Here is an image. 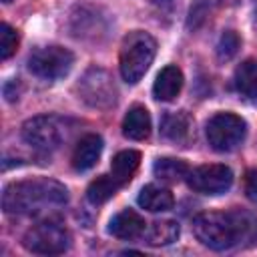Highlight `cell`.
<instances>
[{"label": "cell", "mask_w": 257, "mask_h": 257, "mask_svg": "<svg viewBox=\"0 0 257 257\" xmlns=\"http://www.w3.org/2000/svg\"><path fill=\"white\" fill-rule=\"evenodd\" d=\"M235 88L243 98L257 102V62L255 60H245L235 70Z\"/></svg>", "instance_id": "cell-16"}, {"label": "cell", "mask_w": 257, "mask_h": 257, "mask_svg": "<svg viewBox=\"0 0 257 257\" xmlns=\"http://www.w3.org/2000/svg\"><path fill=\"white\" fill-rule=\"evenodd\" d=\"M187 183L195 193L221 195L233 185V173L227 165H203L189 171Z\"/></svg>", "instance_id": "cell-9"}, {"label": "cell", "mask_w": 257, "mask_h": 257, "mask_svg": "<svg viewBox=\"0 0 257 257\" xmlns=\"http://www.w3.org/2000/svg\"><path fill=\"white\" fill-rule=\"evenodd\" d=\"M16 48H18V32L10 24L2 22L0 24V58L2 60L10 58L16 52Z\"/></svg>", "instance_id": "cell-23"}, {"label": "cell", "mask_w": 257, "mask_h": 257, "mask_svg": "<svg viewBox=\"0 0 257 257\" xmlns=\"http://www.w3.org/2000/svg\"><path fill=\"white\" fill-rule=\"evenodd\" d=\"M2 2H4V4H8V2H12V0H2Z\"/></svg>", "instance_id": "cell-25"}, {"label": "cell", "mask_w": 257, "mask_h": 257, "mask_svg": "<svg viewBox=\"0 0 257 257\" xmlns=\"http://www.w3.org/2000/svg\"><path fill=\"white\" fill-rule=\"evenodd\" d=\"M195 237L209 249L225 251L235 245H249L257 239V217L249 211H209L193 219Z\"/></svg>", "instance_id": "cell-1"}, {"label": "cell", "mask_w": 257, "mask_h": 257, "mask_svg": "<svg viewBox=\"0 0 257 257\" xmlns=\"http://www.w3.org/2000/svg\"><path fill=\"white\" fill-rule=\"evenodd\" d=\"M155 2H165V0H155Z\"/></svg>", "instance_id": "cell-26"}, {"label": "cell", "mask_w": 257, "mask_h": 257, "mask_svg": "<svg viewBox=\"0 0 257 257\" xmlns=\"http://www.w3.org/2000/svg\"><path fill=\"white\" fill-rule=\"evenodd\" d=\"M205 135L211 149L219 153H229L245 141L247 122L233 112H217L207 120Z\"/></svg>", "instance_id": "cell-5"}, {"label": "cell", "mask_w": 257, "mask_h": 257, "mask_svg": "<svg viewBox=\"0 0 257 257\" xmlns=\"http://www.w3.org/2000/svg\"><path fill=\"white\" fill-rule=\"evenodd\" d=\"M191 126H193V118L187 112H171L165 114L161 120V133L165 139L173 141V143H185L191 135Z\"/></svg>", "instance_id": "cell-15"}, {"label": "cell", "mask_w": 257, "mask_h": 257, "mask_svg": "<svg viewBox=\"0 0 257 257\" xmlns=\"http://www.w3.org/2000/svg\"><path fill=\"white\" fill-rule=\"evenodd\" d=\"M102 139L94 133L90 135H84L76 147H74V153H72V167L74 171H88L92 169L98 159H100V153H102Z\"/></svg>", "instance_id": "cell-10"}, {"label": "cell", "mask_w": 257, "mask_h": 257, "mask_svg": "<svg viewBox=\"0 0 257 257\" xmlns=\"http://www.w3.org/2000/svg\"><path fill=\"white\" fill-rule=\"evenodd\" d=\"M74 54L64 46H40L28 56V68L42 80H58L70 72Z\"/></svg>", "instance_id": "cell-7"}, {"label": "cell", "mask_w": 257, "mask_h": 257, "mask_svg": "<svg viewBox=\"0 0 257 257\" xmlns=\"http://www.w3.org/2000/svg\"><path fill=\"white\" fill-rule=\"evenodd\" d=\"M151 133V116L149 110L141 104H135L128 108L122 120V135L131 141H145Z\"/></svg>", "instance_id": "cell-13"}, {"label": "cell", "mask_w": 257, "mask_h": 257, "mask_svg": "<svg viewBox=\"0 0 257 257\" xmlns=\"http://www.w3.org/2000/svg\"><path fill=\"white\" fill-rule=\"evenodd\" d=\"M215 6H217V0H197V2L191 6V10H189L187 26H189L191 30L199 28L207 18H211Z\"/></svg>", "instance_id": "cell-21"}, {"label": "cell", "mask_w": 257, "mask_h": 257, "mask_svg": "<svg viewBox=\"0 0 257 257\" xmlns=\"http://www.w3.org/2000/svg\"><path fill=\"white\" fill-rule=\"evenodd\" d=\"M245 193L253 203H257V169H251L247 173V177H245Z\"/></svg>", "instance_id": "cell-24"}, {"label": "cell", "mask_w": 257, "mask_h": 257, "mask_svg": "<svg viewBox=\"0 0 257 257\" xmlns=\"http://www.w3.org/2000/svg\"><path fill=\"white\" fill-rule=\"evenodd\" d=\"M139 163H141V153L139 151H120L114 155L112 163H110V175L120 183H128L135 175V171L139 169Z\"/></svg>", "instance_id": "cell-17"}, {"label": "cell", "mask_w": 257, "mask_h": 257, "mask_svg": "<svg viewBox=\"0 0 257 257\" xmlns=\"http://www.w3.org/2000/svg\"><path fill=\"white\" fill-rule=\"evenodd\" d=\"M108 233L118 237V239H137L141 235H145V219L133 211V209H124L120 213H116L110 223H108Z\"/></svg>", "instance_id": "cell-11"}, {"label": "cell", "mask_w": 257, "mask_h": 257, "mask_svg": "<svg viewBox=\"0 0 257 257\" xmlns=\"http://www.w3.org/2000/svg\"><path fill=\"white\" fill-rule=\"evenodd\" d=\"M155 54H157V42L149 32L143 30L128 32L122 40L120 56H118V68L122 80H126L128 84H137L153 64Z\"/></svg>", "instance_id": "cell-3"}, {"label": "cell", "mask_w": 257, "mask_h": 257, "mask_svg": "<svg viewBox=\"0 0 257 257\" xmlns=\"http://www.w3.org/2000/svg\"><path fill=\"white\" fill-rule=\"evenodd\" d=\"M120 187H122V185H120L112 175H100V177H96V179L88 185V189H86V199H88V203H92V205H102V203H106L110 197H114Z\"/></svg>", "instance_id": "cell-18"}, {"label": "cell", "mask_w": 257, "mask_h": 257, "mask_svg": "<svg viewBox=\"0 0 257 257\" xmlns=\"http://www.w3.org/2000/svg\"><path fill=\"white\" fill-rule=\"evenodd\" d=\"M145 239L153 247H165L179 239V223L177 221H155L147 231Z\"/></svg>", "instance_id": "cell-19"}, {"label": "cell", "mask_w": 257, "mask_h": 257, "mask_svg": "<svg viewBox=\"0 0 257 257\" xmlns=\"http://www.w3.org/2000/svg\"><path fill=\"white\" fill-rule=\"evenodd\" d=\"M66 203V187L48 177L10 183L2 193V209L8 215H46Z\"/></svg>", "instance_id": "cell-2"}, {"label": "cell", "mask_w": 257, "mask_h": 257, "mask_svg": "<svg viewBox=\"0 0 257 257\" xmlns=\"http://www.w3.org/2000/svg\"><path fill=\"white\" fill-rule=\"evenodd\" d=\"M139 205L151 213H161V211H169L175 205L173 193L169 189L157 187V185H145L139 193Z\"/></svg>", "instance_id": "cell-14"}, {"label": "cell", "mask_w": 257, "mask_h": 257, "mask_svg": "<svg viewBox=\"0 0 257 257\" xmlns=\"http://www.w3.org/2000/svg\"><path fill=\"white\" fill-rule=\"evenodd\" d=\"M22 243L36 255H60L70 247V233L62 223L48 219L28 229Z\"/></svg>", "instance_id": "cell-6"}, {"label": "cell", "mask_w": 257, "mask_h": 257, "mask_svg": "<svg viewBox=\"0 0 257 257\" xmlns=\"http://www.w3.org/2000/svg\"><path fill=\"white\" fill-rule=\"evenodd\" d=\"M153 173H155V177H159L161 181H167V183H179V181H183V179L189 175V167H187V163L181 161V159L165 157V159L155 161V165H153Z\"/></svg>", "instance_id": "cell-20"}, {"label": "cell", "mask_w": 257, "mask_h": 257, "mask_svg": "<svg viewBox=\"0 0 257 257\" xmlns=\"http://www.w3.org/2000/svg\"><path fill=\"white\" fill-rule=\"evenodd\" d=\"M239 46H241V40L237 36L235 30H225L217 42V56L219 60H231L237 52H239Z\"/></svg>", "instance_id": "cell-22"}, {"label": "cell", "mask_w": 257, "mask_h": 257, "mask_svg": "<svg viewBox=\"0 0 257 257\" xmlns=\"http://www.w3.org/2000/svg\"><path fill=\"white\" fill-rule=\"evenodd\" d=\"M76 90L78 96L92 108H110L116 102V86L104 68H88Z\"/></svg>", "instance_id": "cell-8"}, {"label": "cell", "mask_w": 257, "mask_h": 257, "mask_svg": "<svg viewBox=\"0 0 257 257\" xmlns=\"http://www.w3.org/2000/svg\"><path fill=\"white\" fill-rule=\"evenodd\" d=\"M70 131H72V122L68 118L54 114H40L28 118L22 124V139L34 151L52 153L68 141Z\"/></svg>", "instance_id": "cell-4"}, {"label": "cell", "mask_w": 257, "mask_h": 257, "mask_svg": "<svg viewBox=\"0 0 257 257\" xmlns=\"http://www.w3.org/2000/svg\"><path fill=\"white\" fill-rule=\"evenodd\" d=\"M181 88H183V72L175 64H169L157 74L153 84V94L157 100H173L175 96H179Z\"/></svg>", "instance_id": "cell-12"}]
</instances>
